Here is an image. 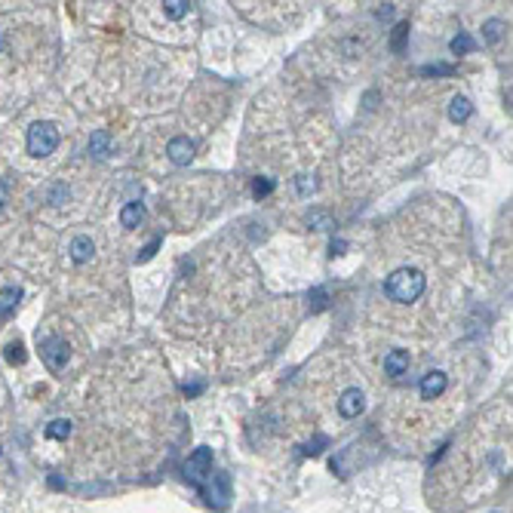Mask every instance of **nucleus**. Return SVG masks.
<instances>
[{
	"label": "nucleus",
	"mask_w": 513,
	"mask_h": 513,
	"mask_svg": "<svg viewBox=\"0 0 513 513\" xmlns=\"http://www.w3.org/2000/svg\"><path fill=\"white\" fill-rule=\"evenodd\" d=\"M498 34H501V22H495V18L486 22V37H489V40H498Z\"/></svg>",
	"instance_id": "21"
},
{
	"label": "nucleus",
	"mask_w": 513,
	"mask_h": 513,
	"mask_svg": "<svg viewBox=\"0 0 513 513\" xmlns=\"http://www.w3.org/2000/svg\"><path fill=\"white\" fill-rule=\"evenodd\" d=\"M446 387H449V375H446L443 369L424 372L421 381H418V394H421L424 403H434V399H440V397L446 394Z\"/></svg>",
	"instance_id": "5"
},
{
	"label": "nucleus",
	"mask_w": 513,
	"mask_h": 513,
	"mask_svg": "<svg viewBox=\"0 0 513 513\" xmlns=\"http://www.w3.org/2000/svg\"><path fill=\"white\" fill-rule=\"evenodd\" d=\"M37 348H40V360L46 363L50 372H62L71 360V344L62 338V335H43L37 338Z\"/></svg>",
	"instance_id": "3"
},
{
	"label": "nucleus",
	"mask_w": 513,
	"mask_h": 513,
	"mask_svg": "<svg viewBox=\"0 0 513 513\" xmlns=\"http://www.w3.org/2000/svg\"><path fill=\"white\" fill-rule=\"evenodd\" d=\"M184 477H188L197 489H203V480L212 477V449L200 446V449L188 458V464H184Z\"/></svg>",
	"instance_id": "4"
},
{
	"label": "nucleus",
	"mask_w": 513,
	"mask_h": 513,
	"mask_svg": "<svg viewBox=\"0 0 513 513\" xmlns=\"http://www.w3.org/2000/svg\"><path fill=\"white\" fill-rule=\"evenodd\" d=\"M409 366H412V353L406 348H397L385 357V375H390V378H403L409 372Z\"/></svg>",
	"instance_id": "7"
},
{
	"label": "nucleus",
	"mask_w": 513,
	"mask_h": 513,
	"mask_svg": "<svg viewBox=\"0 0 513 513\" xmlns=\"http://www.w3.org/2000/svg\"><path fill=\"white\" fill-rule=\"evenodd\" d=\"M6 360L16 363V366H22V363H25V348H22V341H9V344H6Z\"/></svg>",
	"instance_id": "17"
},
{
	"label": "nucleus",
	"mask_w": 513,
	"mask_h": 513,
	"mask_svg": "<svg viewBox=\"0 0 513 513\" xmlns=\"http://www.w3.org/2000/svg\"><path fill=\"white\" fill-rule=\"evenodd\" d=\"M363 409H366V397H363L360 387H348L338 397V415L348 418V421H351V418H360Z\"/></svg>",
	"instance_id": "6"
},
{
	"label": "nucleus",
	"mask_w": 513,
	"mask_h": 513,
	"mask_svg": "<svg viewBox=\"0 0 513 513\" xmlns=\"http://www.w3.org/2000/svg\"><path fill=\"white\" fill-rule=\"evenodd\" d=\"M166 157L175 163V166H184L194 157V142L188 136H175L170 145H166Z\"/></svg>",
	"instance_id": "8"
},
{
	"label": "nucleus",
	"mask_w": 513,
	"mask_h": 513,
	"mask_svg": "<svg viewBox=\"0 0 513 513\" xmlns=\"http://www.w3.org/2000/svg\"><path fill=\"white\" fill-rule=\"evenodd\" d=\"M4 203H9V184L0 179V206H4Z\"/></svg>",
	"instance_id": "22"
},
{
	"label": "nucleus",
	"mask_w": 513,
	"mask_h": 513,
	"mask_svg": "<svg viewBox=\"0 0 513 513\" xmlns=\"http://www.w3.org/2000/svg\"><path fill=\"white\" fill-rule=\"evenodd\" d=\"M270 191H274V182H270V179H255V182H253V197H255V200L267 197Z\"/></svg>",
	"instance_id": "19"
},
{
	"label": "nucleus",
	"mask_w": 513,
	"mask_h": 513,
	"mask_svg": "<svg viewBox=\"0 0 513 513\" xmlns=\"http://www.w3.org/2000/svg\"><path fill=\"white\" fill-rule=\"evenodd\" d=\"M68 253H71V261H74V265H87V261H92V255H96V243H92L87 234H80V237L71 240Z\"/></svg>",
	"instance_id": "9"
},
{
	"label": "nucleus",
	"mask_w": 513,
	"mask_h": 513,
	"mask_svg": "<svg viewBox=\"0 0 513 513\" xmlns=\"http://www.w3.org/2000/svg\"><path fill=\"white\" fill-rule=\"evenodd\" d=\"M470 111H473V108H470L468 99H464V96H455L452 105H449V120H452V123H464V120L470 117Z\"/></svg>",
	"instance_id": "13"
},
{
	"label": "nucleus",
	"mask_w": 513,
	"mask_h": 513,
	"mask_svg": "<svg viewBox=\"0 0 513 513\" xmlns=\"http://www.w3.org/2000/svg\"><path fill=\"white\" fill-rule=\"evenodd\" d=\"M50 440H68L71 436V421L68 418H55V421L46 424V431H43Z\"/></svg>",
	"instance_id": "14"
},
{
	"label": "nucleus",
	"mask_w": 513,
	"mask_h": 513,
	"mask_svg": "<svg viewBox=\"0 0 513 513\" xmlns=\"http://www.w3.org/2000/svg\"><path fill=\"white\" fill-rule=\"evenodd\" d=\"M424 77H452L455 68L452 65H427V68H421Z\"/></svg>",
	"instance_id": "18"
},
{
	"label": "nucleus",
	"mask_w": 513,
	"mask_h": 513,
	"mask_svg": "<svg viewBox=\"0 0 513 513\" xmlns=\"http://www.w3.org/2000/svg\"><path fill=\"white\" fill-rule=\"evenodd\" d=\"M473 50H477V43H473L470 34H458V37L452 40V53H455V55H464V53H473Z\"/></svg>",
	"instance_id": "16"
},
{
	"label": "nucleus",
	"mask_w": 513,
	"mask_h": 513,
	"mask_svg": "<svg viewBox=\"0 0 513 513\" xmlns=\"http://www.w3.org/2000/svg\"><path fill=\"white\" fill-rule=\"evenodd\" d=\"M59 129H55V123H50V120H40V123H34L31 129H28V138H25V145H28V154L31 157H50L55 148H59Z\"/></svg>",
	"instance_id": "2"
},
{
	"label": "nucleus",
	"mask_w": 513,
	"mask_h": 513,
	"mask_svg": "<svg viewBox=\"0 0 513 513\" xmlns=\"http://www.w3.org/2000/svg\"><path fill=\"white\" fill-rule=\"evenodd\" d=\"M427 289V277L418 267H397L385 280V295L397 304H415Z\"/></svg>",
	"instance_id": "1"
},
{
	"label": "nucleus",
	"mask_w": 513,
	"mask_h": 513,
	"mask_svg": "<svg viewBox=\"0 0 513 513\" xmlns=\"http://www.w3.org/2000/svg\"><path fill=\"white\" fill-rule=\"evenodd\" d=\"M89 154L96 157V160H105V157H111V136L105 133V129H96V133L89 136Z\"/></svg>",
	"instance_id": "11"
},
{
	"label": "nucleus",
	"mask_w": 513,
	"mask_h": 513,
	"mask_svg": "<svg viewBox=\"0 0 513 513\" xmlns=\"http://www.w3.org/2000/svg\"><path fill=\"white\" fill-rule=\"evenodd\" d=\"M18 298H22V289H18V286H4V289H0V316H6V314L16 311Z\"/></svg>",
	"instance_id": "12"
},
{
	"label": "nucleus",
	"mask_w": 513,
	"mask_h": 513,
	"mask_svg": "<svg viewBox=\"0 0 513 513\" xmlns=\"http://www.w3.org/2000/svg\"><path fill=\"white\" fill-rule=\"evenodd\" d=\"M142 219H145V203H138V200H129L123 209H120V225H123L126 231H133L142 225Z\"/></svg>",
	"instance_id": "10"
},
{
	"label": "nucleus",
	"mask_w": 513,
	"mask_h": 513,
	"mask_svg": "<svg viewBox=\"0 0 513 513\" xmlns=\"http://www.w3.org/2000/svg\"><path fill=\"white\" fill-rule=\"evenodd\" d=\"M311 225H316V231H326V228H332V219L326 216V212H311Z\"/></svg>",
	"instance_id": "20"
},
{
	"label": "nucleus",
	"mask_w": 513,
	"mask_h": 513,
	"mask_svg": "<svg viewBox=\"0 0 513 513\" xmlns=\"http://www.w3.org/2000/svg\"><path fill=\"white\" fill-rule=\"evenodd\" d=\"M188 9H191L188 0H166V4H163V13L170 16V18H182V16H188Z\"/></svg>",
	"instance_id": "15"
}]
</instances>
